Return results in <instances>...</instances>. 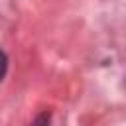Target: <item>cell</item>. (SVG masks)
<instances>
[{
    "label": "cell",
    "mask_w": 126,
    "mask_h": 126,
    "mask_svg": "<svg viewBox=\"0 0 126 126\" xmlns=\"http://www.w3.org/2000/svg\"><path fill=\"white\" fill-rule=\"evenodd\" d=\"M33 126H47V116H39L37 122H33Z\"/></svg>",
    "instance_id": "2"
},
{
    "label": "cell",
    "mask_w": 126,
    "mask_h": 126,
    "mask_svg": "<svg viewBox=\"0 0 126 126\" xmlns=\"http://www.w3.org/2000/svg\"><path fill=\"white\" fill-rule=\"evenodd\" d=\"M6 71H8V57H6V53L0 49V81L4 79Z\"/></svg>",
    "instance_id": "1"
}]
</instances>
